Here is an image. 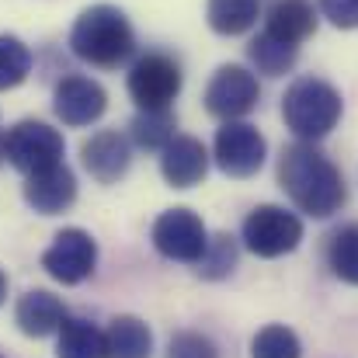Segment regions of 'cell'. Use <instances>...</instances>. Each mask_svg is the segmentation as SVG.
<instances>
[{
    "instance_id": "cell-1",
    "label": "cell",
    "mask_w": 358,
    "mask_h": 358,
    "mask_svg": "<svg viewBox=\"0 0 358 358\" xmlns=\"http://www.w3.org/2000/svg\"><path fill=\"white\" fill-rule=\"evenodd\" d=\"M278 185L289 195V202L313 220H331L348 202V185H345L341 171L334 167V160L324 150H317L306 139L282 150Z\"/></svg>"
},
{
    "instance_id": "cell-2",
    "label": "cell",
    "mask_w": 358,
    "mask_h": 358,
    "mask_svg": "<svg viewBox=\"0 0 358 358\" xmlns=\"http://www.w3.org/2000/svg\"><path fill=\"white\" fill-rule=\"evenodd\" d=\"M70 49L77 59H84L98 70H115L136 52V35L119 7L94 3L77 17V24L70 31Z\"/></svg>"
},
{
    "instance_id": "cell-3",
    "label": "cell",
    "mask_w": 358,
    "mask_h": 358,
    "mask_svg": "<svg viewBox=\"0 0 358 358\" xmlns=\"http://www.w3.org/2000/svg\"><path fill=\"white\" fill-rule=\"evenodd\" d=\"M345 112V101L338 94L334 84L320 80V77H299L289 84L285 98H282V119L285 129L296 136V139H306V143H317L324 139Z\"/></svg>"
},
{
    "instance_id": "cell-4",
    "label": "cell",
    "mask_w": 358,
    "mask_h": 358,
    "mask_svg": "<svg viewBox=\"0 0 358 358\" xmlns=\"http://www.w3.org/2000/svg\"><path fill=\"white\" fill-rule=\"evenodd\" d=\"M240 240L254 257H282L303 243V220L282 206H257L247 213Z\"/></svg>"
},
{
    "instance_id": "cell-5",
    "label": "cell",
    "mask_w": 358,
    "mask_h": 358,
    "mask_svg": "<svg viewBox=\"0 0 358 358\" xmlns=\"http://www.w3.org/2000/svg\"><path fill=\"white\" fill-rule=\"evenodd\" d=\"M150 240L157 247L160 257L167 261H181V264H199L202 254L209 250V230L202 223L199 213L178 206V209H167L157 216L153 230H150Z\"/></svg>"
},
{
    "instance_id": "cell-6",
    "label": "cell",
    "mask_w": 358,
    "mask_h": 358,
    "mask_svg": "<svg viewBox=\"0 0 358 358\" xmlns=\"http://www.w3.org/2000/svg\"><path fill=\"white\" fill-rule=\"evenodd\" d=\"M3 153L21 174H42L63 164V136L45 122L24 119L3 136Z\"/></svg>"
},
{
    "instance_id": "cell-7",
    "label": "cell",
    "mask_w": 358,
    "mask_h": 358,
    "mask_svg": "<svg viewBox=\"0 0 358 358\" xmlns=\"http://www.w3.org/2000/svg\"><path fill=\"white\" fill-rule=\"evenodd\" d=\"M181 66L167 52H146L129 70V98L139 108H171V101L181 94Z\"/></svg>"
},
{
    "instance_id": "cell-8",
    "label": "cell",
    "mask_w": 358,
    "mask_h": 358,
    "mask_svg": "<svg viewBox=\"0 0 358 358\" xmlns=\"http://www.w3.org/2000/svg\"><path fill=\"white\" fill-rule=\"evenodd\" d=\"M213 157H216V167L227 178H254L264 167L268 143L257 132V125L234 119V122H223V129L216 132Z\"/></svg>"
},
{
    "instance_id": "cell-9",
    "label": "cell",
    "mask_w": 358,
    "mask_h": 358,
    "mask_svg": "<svg viewBox=\"0 0 358 358\" xmlns=\"http://www.w3.org/2000/svg\"><path fill=\"white\" fill-rule=\"evenodd\" d=\"M94 264H98V243L87 230H77V227L59 230L42 254L45 275L63 285H80L84 278L94 275Z\"/></svg>"
},
{
    "instance_id": "cell-10",
    "label": "cell",
    "mask_w": 358,
    "mask_h": 358,
    "mask_svg": "<svg viewBox=\"0 0 358 358\" xmlns=\"http://www.w3.org/2000/svg\"><path fill=\"white\" fill-rule=\"evenodd\" d=\"M261 101V84L257 77L247 70V66H237V63H227L213 73L209 87H206V112L216 115L223 122L243 119L247 112H254Z\"/></svg>"
},
{
    "instance_id": "cell-11",
    "label": "cell",
    "mask_w": 358,
    "mask_h": 358,
    "mask_svg": "<svg viewBox=\"0 0 358 358\" xmlns=\"http://www.w3.org/2000/svg\"><path fill=\"white\" fill-rule=\"evenodd\" d=\"M52 108L63 125H91L105 115L108 108V94L98 80L91 77H63L56 84V98Z\"/></svg>"
},
{
    "instance_id": "cell-12",
    "label": "cell",
    "mask_w": 358,
    "mask_h": 358,
    "mask_svg": "<svg viewBox=\"0 0 358 358\" xmlns=\"http://www.w3.org/2000/svg\"><path fill=\"white\" fill-rule=\"evenodd\" d=\"M80 160L87 167V174L101 185H115L125 178L129 164H132V143L129 136H122L119 129H105L94 132L84 146H80Z\"/></svg>"
},
{
    "instance_id": "cell-13",
    "label": "cell",
    "mask_w": 358,
    "mask_h": 358,
    "mask_svg": "<svg viewBox=\"0 0 358 358\" xmlns=\"http://www.w3.org/2000/svg\"><path fill=\"white\" fill-rule=\"evenodd\" d=\"M160 174L171 188H195L209 174V150L195 136H174L160 150Z\"/></svg>"
},
{
    "instance_id": "cell-14",
    "label": "cell",
    "mask_w": 358,
    "mask_h": 358,
    "mask_svg": "<svg viewBox=\"0 0 358 358\" xmlns=\"http://www.w3.org/2000/svg\"><path fill=\"white\" fill-rule=\"evenodd\" d=\"M73 199H77V178L66 164H56L42 174H28L24 181V202L42 216H56L70 209Z\"/></svg>"
},
{
    "instance_id": "cell-15",
    "label": "cell",
    "mask_w": 358,
    "mask_h": 358,
    "mask_svg": "<svg viewBox=\"0 0 358 358\" xmlns=\"http://www.w3.org/2000/svg\"><path fill=\"white\" fill-rule=\"evenodd\" d=\"M63 320H66L63 303L52 292H45V289L24 292L17 299V306H14V324L28 338H49V334H56L63 327Z\"/></svg>"
},
{
    "instance_id": "cell-16",
    "label": "cell",
    "mask_w": 358,
    "mask_h": 358,
    "mask_svg": "<svg viewBox=\"0 0 358 358\" xmlns=\"http://www.w3.org/2000/svg\"><path fill=\"white\" fill-rule=\"evenodd\" d=\"M264 31L289 45H299L317 31V10L310 0H275L264 17Z\"/></svg>"
},
{
    "instance_id": "cell-17",
    "label": "cell",
    "mask_w": 358,
    "mask_h": 358,
    "mask_svg": "<svg viewBox=\"0 0 358 358\" xmlns=\"http://www.w3.org/2000/svg\"><path fill=\"white\" fill-rule=\"evenodd\" d=\"M59 358H108V331L84 317H66L59 327Z\"/></svg>"
},
{
    "instance_id": "cell-18",
    "label": "cell",
    "mask_w": 358,
    "mask_h": 358,
    "mask_svg": "<svg viewBox=\"0 0 358 358\" xmlns=\"http://www.w3.org/2000/svg\"><path fill=\"white\" fill-rule=\"evenodd\" d=\"M261 17V0H209L206 3V21L216 35H243L257 24Z\"/></svg>"
},
{
    "instance_id": "cell-19",
    "label": "cell",
    "mask_w": 358,
    "mask_h": 358,
    "mask_svg": "<svg viewBox=\"0 0 358 358\" xmlns=\"http://www.w3.org/2000/svg\"><path fill=\"white\" fill-rule=\"evenodd\" d=\"M153 334L139 317H115L108 327V358H150Z\"/></svg>"
},
{
    "instance_id": "cell-20",
    "label": "cell",
    "mask_w": 358,
    "mask_h": 358,
    "mask_svg": "<svg viewBox=\"0 0 358 358\" xmlns=\"http://www.w3.org/2000/svg\"><path fill=\"white\" fill-rule=\"evenodd\" d=\"M247 56H250V63H254L257 73H264V77H282V73H289V70L296 66L299 45H289V42H282V38L261 31V35L247 45Z\"/></svg>"
},
{
    "instance_id": "cell-21",
    "label": "cell",
    "mask_w": 358,
    "mask_h": 358,
    "mask_svg": "<svg viewBox=\"0 0 358 358\" xmlns=\"http://www.w3.org/2000/svg\"><path fill=\"white\" fill-rule=\"evenodd\" d=\"M178 122L171 115V108H139V115L132 119V143L143 150H164L178 132Z\"/></svg>"
},
{
    "instance_id": "cell-22",
    "label": "cell",
    "mask_w": 358,
    "mask_h": 358,
    "mask_svg": "<svg viewBox=\"0 0 358 358\" xmlns=\"http://www.w3.org/2000/svg\"><path fill=\"white\" fill-rule=\"evenodd\" d=\"M327 268L341 282L358 285V223L341 227L334 237L327 240Z\"/></svg>"
},
{
    "instance_id": "cell-23",
    "label": "cell",
    "mask_w": 358,
    "mask_h": 358,
    "mask_svg": "<svg viewBox=\"0 0 358 358\" xmlns=\"http://www.w3.org/2000/svg\"><path fill=\"white\" fill-rule=\"evenodd\" d=\"M250 358H303V345L292 327L285 324H268L254 334Z\"/></svg>"
},
{
    "instance_id": "cell-24",
    "label": "cell",
    "mask_w": 358,
    "mask_h": 358,
    "mask_svg": "<svg viewBox=\"0 0 358 358\" xmlns=\"http://www.w3.org/2000/svg\"><path fill=\"white\" fill-rule=\"evenodd\" d=\"M31 70V52L17 35H0V91L24 84Z\"/></svg>"
},
{
    "instance_id": "cell-25",
    "label": "cell",
    "mask_w": 358,
    "mask_h": 358,
    "mask_svg": "<svg viewBox=\"0 0 358 358\" xmlns=\"http://www.w3.org/2000/svg\"><path fill=\"white\" fill-rule=\"evenodd\" d=\"M234 268H237V240L230 237V234H216V237L209 240V250L202 254V261H199L195 271L202 278H209V282H220V278L234 275Z\"/></svg>"
},
{
    "instance_id": "cell-26",
    "label": "cell",
    "mask_w": 358,
    "mask_h": 358,
    "mask_svg": "<svg viewBox=\"0 0 358 358\" xmlns=\"http://www.w3.org/2000/svg\"><path fill=\"white\" fill-rule=\"evenodd\" d=\"M167 358H220V352H216V345H213L206 334H199V331H181V334L171 338Z\"/></svg>"
},
{
    "instance_id": "cell-27",
    "label": "cell",
    "mask_w": 358,
    "mask_h": 358,
    "mask_svg": "<svg viewBox=\"0 0 358 358\" xmlns=\"http://www.w3.org/2000/svg\"><path fill=\"white\" fill-rule=\"evenodd\" d=\"M317 3L334 28H358V0H317Z\"/></svg>"
},
{
    "instance_id": "cell-28",
    "label": "cell",
    "mask_w": 358,
    "mask_h": 358,
    "mask_svg": "<svg viewBox=\"0 0 358 358\" xmlns=\"http://www.w3.org/2000/svg\"><path fill=\"white\" fill-rule=\"evenodd\" d=\"M3 299H7V275L0 271V306H3Z\"/></svg>"
},
{
    "instance_id": "cell-29",
    "label": "cell",
    "mask_w": 358,
    "mask_h": 358,
    "mask_svg": "<svg viewBox=\"0 0 358 358\" xmlns=\"http://www.w3.org/2000/svg\"><path fill=\"white\" fill-rule=\"evenodd\" d=\"M0 358H3V355H0Z\"/></svg>"
}]
</instances>
